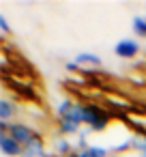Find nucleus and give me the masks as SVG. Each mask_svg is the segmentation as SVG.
<instances>
[{
    "label": "nucleus",
    "instance_id": "obj_1",
    "mask_svg": "<svg viewBox=\"0 0 146 157\" xmlns=\"http://www.w3.org/2000/svg\"><path fill=\"white\" fill-rule=\"evenodd\" d=\"M9 136L13 138V140H17L22 146H26V144H30L32 140H37L39 136L28 127V125H22V123H13L11 127H9Z\"/></svg>",
    "mask_w": 146,
    "mask_h": 157
},
{
    "label": "nucleus",
    "instance_id": "obj_2",
    "mask_svg": "<svg viewBox=\"0 0 146 157\" xmlns=\"http://www.w3.org/2000/svg\"><path fill=\"white\" fill-rule=\"evenodd\" d=\"M86 108H88V116H86L88 127H90L92 131L105 129V127H107V114H105L101 108H97V105H86Z\"/></svg>",
    "mask_w": 146,
    "mask_h": 157
},
{
    "label": "nucleus",
    "instance_id": "obj_3",
    "mask_svg": "<svg viewBox=\"0 0 146 157\" xmlns=\"http://www.w3.org/2000/svg\"><path fill=\"white\" fill-rule=\"evenodd\" d=\"M0 148H2L5 155H11V157L24 155V146H22L17 140H13L9 133H2V136H0Z\"/></svg>",
    "mask_w": 146,
    "mask_h": 157
},
{
    "label": "nucleus",
    "instance_id": "obj_4",
    "mask_svg": "<svg viewBox=\"0 0 146 157\" xmlns=\"http://www.w3.org/2000/svg\"><path fill=\"white\" fill-rule=\"evenodd\" d=\"M137 41H133V39H122V41H118L116 43V48H114V52L120 56V58H131V56H135L137 54Z\"/></svg>",
    "mask_w": 146,
    "mask_h": 157
},
{
    "label": "nucleus",
    "instance_id": "obj_5",
    "mask_svg": "<svg viewBox=\"0 0 146 157\" xmlns=\"http://www.w3.org/2000/svg\"><path fill=\"white\" fill-rule=\"evenodd\" d=\"M22 157H47L45 151H43V142H41V138H37V140H32L30 144H26Z\"/></svg>",
    "mask_w": 146,
    "mask_h": 157
},
{
    "label": "nucleus",
    "instance_id": "obj_6",
    "mask_svg": "<svg viewBox=\"0 0 146 157\" xmlns=\"http://www.w3.org/2000/svg\"><path fill=\"white\" fill-rule=\"evenodd\" d=\"M105 148L101 146H88L86 151H80V153H73L71 157H105Z\"/></svg>",
    "mask_w": 146,
    "mask_h": 157
},
{
    "label": "nucleus",
    "instance_id": "obj_7",
    "mask_svg": "<svg viewBox=\"0 0 146 157\" xmlns=\"http://www.w3.org/2000/svg\"><path fill=\"white\" fill-rule=\"evenodd\" d=\"M15 112V105L11 103V101H7V99H2L0 101V116H2V121H7L9 123V118H11V114Z\"/></svg>",
    "mask_w": 146,
    "mask_h": 157
},
{
    "label": "nucleus",
    "instance_id": "obj_8",
    "mask_svg": "<svg viewBox=\"0 0 146 157\" xmlns=\"http://www.w3.org/2000/svg\"><path fill=\"white\" fill-rule=\"evenodd\" d=\"M75 63H90V65H99V63H101V58H99V56H95V54L84 52V54H77V56H75Z\"/></svg>",
    "mask_w": 146,
    "mask_h": 157
},
{
    "label": "nucleus",
    "instance_id": "obj_9",
    "mask_svg": "<svg viewBox=\"0 0 146 157\" xmlns=\"http://www.w3.org/2000/svg\"><path fill=\"white\" fill-rule=\"evenodd\" d=\"M77 127H80V125L73 123L71 118H62V121H60V131H62V133H73V131H77Z\"/></svg>",
    "mask_w": 146,
    "mask_h": 157
},
{
    "label": "nucleus",
    "instance_id": "obj_10",
    "mask_svg": "<svg viewBox=\"0 0 146 157\" xmlns=\"http://www.w3.org/2000/svg\"><path fill=\"white\" fill-rule=\"evenodd\" d=\"M133 30L140 37H146V20L144 17H133Z\"/></svg>",
    "mask_w": 146,
    "mask_h": 157
},
{
    "label": "nucleus",
    "instance_id": "obj_11",
    "mask_svg": "<svg viewBox=\"0 0 146 157\" xmlns=\"http://www.w3.org/2000/svg\"><path fill=\"white\" fill-rule=\"evenodd\" d=\"M73 105H75V103H71V99H62V101L58 103V114L65 118V116H67V114L73 110Z\"/></svg>",
    "mask_w": 146,
    "mask_h": 157
},
{
    "label": "nucleus",
    "instance_id": "obj_12",
    "mask_svg": "<svg viewBox=\"0 0 146 157\" xmlns=\"http://www.w3.org/2000/svg\"><path fill=\"white\" fill-rule=\"evenodd\" d=\"M69 148H71V146H69V142H67L65 138H58V140H56V153L67 155V153H69Z\"/></svg>",
    "mask_w": 146,
    "mask_h": 157
},
{
    "label": "nucleus",
    "instance_id": "obj_13",
    "mask_svg": "<svg viewBox=\"0 0 146 157\" xmlns=\"http://www.w3.org/2000/svg\"><path fill=\"white\" fill-rule=\"evenodd\" d=\"M0 26H2V30H5V33H9V24H7V20H5V17H0Z\"/></svg>",
    "mask_w": 146,
    "mask_h": 157
},
{
    "label": "nucleus",
    "instance_id": "obj_14",
    "mask_svg": "<svg viewBox=\"0 0 146 157\" xmlns=\"http://www.w3.org/2000/svg\"><path fill=\"white\" fill-rule=\"evenodd\" d=\"M77 146H80V148H84V151H86V140H84V138H80V140H77Z\"/></svg>",
    "mask_w": 146,
    "mask_h": 157
},
{
    "label": "nucleus",
    "instance_id": "obj_15",
    "mask_svg": "<svg viewBox=\"0 0 146 157\" xmlns=\"http://www.w3.org/2000/svg\"><path fill=\"white\" fill-rule=\"evenodd\" d=\"M67 69H71V71H75V69H77V65H75V63H69V65H67Z\"/></svg>",
    "mask_w": 146,
    "mask_h": 157
},
{
    "label": "nucleus",
    "instance_id": "obj_16",
    "mask_svg": "<svg viewBox=\"0 0 146 157\" xmlns=\"http://www.w3.org/2000/svg\"><path fill=\"white\" fill-rule=\"evenodd\" d=\"M142 157H146V151H144V155H142Z\"/></svg>",
    "mask_w": 146,
    "mask_h": 157
}]
</instances>
